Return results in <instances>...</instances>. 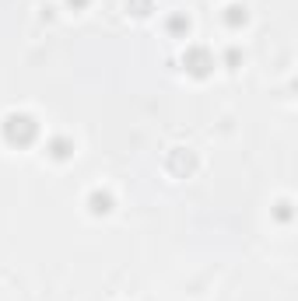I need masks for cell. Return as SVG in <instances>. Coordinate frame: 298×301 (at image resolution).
I'll return each mask as SVG.
<instances>
[{"label":"cell","mask_w":298,"mask_h":301,"mask_svg":"<svg viewBox=\"0 0 298 301\" xmlns=\"http://www.w3.org/2000/svg\"><path fill=\"white\" fill-rule=\"evenodd\" d=\"M4 133H7V141H18V144H28L35 137V123L25 119V116H11L7 126H4Z\"/></svg>","instance_id":"1"},{"label":"cell","mask_w":298,"mask_h":301,"mask_svg":"<svg viewBox=\"0 0 298 301\" xmlns=\"http://www.w3.org/2000/svg\"><path fill=\"white\" fill-rule=\"evenodd\" d=\"M242 18H246V14H238V7H232V14H228V21H232V25H238Z\"/></svg>","instance_id":"4"},{"label":"cell","mask_w":298,"mask_h":301,"mask_svg":"<svg viewBox=\"0 0 298 301\" xmlns=\"http://www.w3.org/2000/svg\"><path fill=\"white\" fill-rule=\"evenodd\" d=\"M91 203H95L91 210H102V214L109 210V196H99V193H95V196H91Z\"/></svg>","instance_id":"3"},{"label":"cell","mask_w":298,"mask_h":301,"mask_svg":"<svg viewBox=\"0 0 298 301\" xmlns=\"http://www.w3.org/2000/svg\"><path fill=\"white\" fill-rule=\"evenodd\" d=\"M70 4H78V7H81V4H84V0H70Z\"/></svg>","instance_id":"5"},{"label":"cell","mask_w":298,"mask_h":301,"mask_svg":"<svg viewBox=\"0 0 298 301\" xmlns=\"http://www.w3.org/2000/svg\"><path fill=\"white\" fill-rule=\"evenodd\" d=\"M190 60H193V67H190V70H193V74H203V70H207V53H193V56H190Z\"/></svg>","instance_id":"2"}]
</instances>
